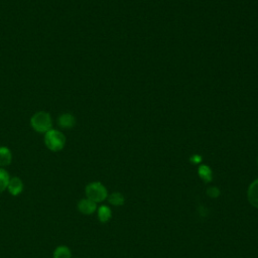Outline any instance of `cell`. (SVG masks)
Wrapping results in <instances>:
<instances>
[{
  "mask_svg": "<svg viewBox=\"0 0 258 258\" xmlns=\"http://www.w3.org/2000/svg\"><path fill=\"white\" fill-rule=\"evenodd\" d=\"M72 258H73V257H72Z\"/></svg>",
  "mask_w": 258,
  "mask_h": 258,
  "instance_id": "16",
  "label": "cell"
},
{
  "mask_svg": "<svg viewBox=\"0 0 258 258\" xmlns=\"http://www.w3.org/2000/svg\"><path fill=\"white\" fill-rule=\"evenodd\" d=\"M86 198L95 202L96 204L102 203L108 198V190L106 186L100 181H92L85 187Z\"/></svg>",
  "mask_w": 258,
  "mask_h": 258,
  "instance_id": "3",
  "label": "cell"
},
{
  "mask_svg": "<svg viewBox=\"0 0 258 258\" xmlns=\"http://www.w3.org/2000/svg\"><path fill=\"white\" fill-rule=\"evenodd\" d=\"M24 189V183L22 181V179L18 176H12L9 179L8 185H7V191L13 196V197H17L19 196Z\"/></svg>",
  "mask_w": 258,
  "mask_h": 258,
  "instance_id": "5",
  "label": "cell"
},
{
  "mask_svg": "<svg viewBox=\"0 0 258 258\" xmlns=\"http://www.w3.org/2000/svg\"><path fill=\"white\" fill-rule=\"evenodd\" d=\"M10 177L11 176H10L9 172L5 168L0 167V194L7 189V185H8Z\"/></svg>",
  "mask_w": 258,
  "mask_h": 258,
  "instance_id": "13",
  "label": "cell"
},
{
  "mask_svg": "<svg viewBox=\"0 0 258 258\" xmlns=\"http://www.w3.org/2000/svg\"><path fill=\"white\" fill-rule=\"evenodd\" d=\"M58 126L62 129H71L76 125V118L71 113H63L57 119Z\"/></svg>",
  "mask_w": 258,
  "mask_h": 258,
  "instance_id": "7",
  "label": "cell"
},
{
  "mask_svg": "<svg viewBox=\"0 0 258 258\" xmlns=\"http://www.w3.org/2000/svg\"><path fill=\"white\" fill-rule=\"evenodd\" d=\"M207 194L210 198H218L220 196V189L217 186H210L207 189Z\"/></svg>",
  "mask_w": 258,
  "mask_h": 258,
  "instance_id": "14",
  "label": "cell"
},
{
  "mask_svg": "<svg viewBox=\"0 0 258 258\" xmlns=\"http://www.w3.org/2000/svg\"><path fill=\"white\" fill-rule=\"evenodd\" d=\"M107 200H108L109 204H111V205H113L115 207L122 206L125 203L124 196L121 192H119V191H115V192H112V194L108 195Z\"/></svg>",
  "mask_w": 258,
  "mask_h": 258,
  "instance_id": "12",
  "label": "cell"
},
{
  "mask_svg": "<svg viewBox=\"0 0 258 258\" xmlns=\"http://www.w3.org/2000/svg\"><path fill=\"white\" fill-rule=\"evenodd\" d=\"M190 161L192 162V163H200L201 161H202V157L200 156V155H198V154H195V155H192L191 157H190Z\"/></svg>",
  "mask_w": 258,
  "mask_h": 258,
  "instance_id": "15",
  "label": "cell"
},
{
  "mask_svg": "<svg viewBox=\"0 0 258 258\" xmlns=\"http://www.w3.org/2000/svg\"><path fill=\"white\" fill-rule=\"evenodd\" d=\"M248 202L256 209H258V178L253 180L247 190Z\"/></svg>",
  "mask_w": 258,
  "mask_h": 258,
  "instance_id": "6",
  "label": "cell"
},
{
  "mask_svg": "<svg viewBox=\"0 0 258 258\" xmlns=\"http://www.w3.org/2000/svg\"><path fill=\"white\" fill-rule=\"evenodd\" d=\"M77 208H78V211L80 213H82L83 215H92L94 214L95 212H97V204L93 201H91L90 199L88 198H84V199H81L79 202H78V205H77Z\"/></svg>",
  "mask_w": 258,
  "mask_h": 258,
  "instance_id": "4",
  "label": "cell"
},
{
  "mask_svg": "<svg viewBox=\"0 0 258 258\" xmlns=\"http://www.w3.org/2000/svg\"><path fill=\"white\" fill-rule=\"evenodd\" d=\"M97 216H98V220L101 223H107L111 220L112 218V211L111 209L106 206V205H102L99 208H97Z\"/></svg>",
  "mask_w": 258,
  "mask_h": 258,
  "instance_id": "8",
  "label": "cell"
},
{
  "mask_svg": "<svg viewBox=\"0 0 258 258\" xmlns=\"http://www.w3.org/2000/svg\"><path fill=\"white\" fill-rule=\"evenodd\" d=\"M44 144L52 152L60 151L66 145V136L60 131L51 128L44 133Z\"/></svg>",
  "mask_w": 258,
  "mask_h": 258,
  "instance_id": "1",
  "label": "cell"
},
{
  "mask_svg": "<svg viewBox=\"0 0 258 258\" xmlns=\"http://www.w3.org/2000/svg\"><path fill=\"white\" fill-rule=\"evenodd\" d=\"M30 126L37 133H46L52 128V120L50 114L45 111L36 112L30 118Z\"/></svg>",
  "mask_w": 258,
  "mask_h": 258,
  "instance_id": "2",
  "label": "cell"
},
{
  "mask_svg": "<svg viewBox=\"0 0 258 258\" xmlns=\"http://www.w3.org/2000/svg\"><path fill=\"white\" fill-rule=\"evenodd\" d=\"M12 161V153L6 146H0V167L8 166Z\"/></svg>",
  "mask_w": 258,
  "mask_h": 258,
  "instance_id": "9",
  "label": "cell"
},
{
  "mask_svg": "<svg viewBox=\"0 0 258 258\" xmlns=\"http://www.w3.org/2000/svg\"><path fill=\"white\" fill-rule=\"evenodd\" d=\"M52 258H72V251L68 246L59 245L54 249Z\"/></svg>",
  "mask_w": 258,
  "mask_h": 258,
  "instance_id": "10",
  "label": "cell"
},
{
  "mask_svg": "<svg viewBox=\"0 0 258 258\" xmlns=\"http://www.w3.org/2000/svg\"><path fill=\"white\" fill-rule=\"evenodd\" d=\"M198 173L200 175V177L205 181V182H210L213 179V172L212 169L210 168V166L206 165V164H202L199 166L198 169Z\"/></svg>",
  "mask_w": 258,
  "mask_h": 258,
  "instance_id": "11",
  "label": "cell"
}]
</instances>
